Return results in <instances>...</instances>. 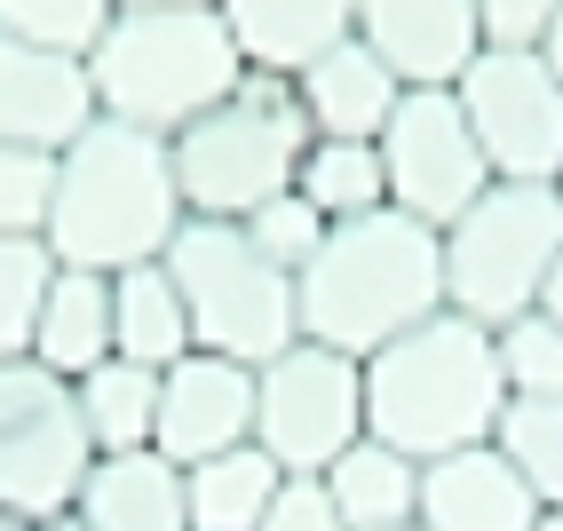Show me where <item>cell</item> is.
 Listing matches in <instances>:
<instances>
[{
    "label": "cell",
    "mask_w": 563,
    "mask_h": 531,
    "mask_svg": "<svg viewBox=\"0 0 563 531\" xmlns=\"http://www.w3.org/2000/svg\"><path fill=\"white\" fill-rule=\"evenodd\" d=\"M294 310L310 341L373 357L382 341L444 310V231L412 222L405 207L333 222L325 246L294 270Z\"/></svg>",
    "instance_id": "1"
},
{
    "label": "cell",
    "mask_w": 563,
    "mask_h": 531,
    "mask_svg": "<svg viewBox=\"0 0 563 531\" xmlns=\"http://www.w3.org/2000/svg\"><path fill=\"white\" fill-rule=\"evenodd\" d=\"M175 231H183V191H175L167 135L96 111V120L56 151V207H48L56 262L128 270V262H159Z\"/></svg>",
    "instance_id": "2"
},
{
    "label": "cell",
    "mask_w": 563,
    "mask_h": 531,
    "mask_svg": "<svg viewBox=\"0 0 563 531\" xmlns=\"http://www.w3.org/2000/svg\"><path fill=\"white\" fill-rule=\"evenodd\" d=\"M500 405L508 381H500L493 325L461 310H437L365 357V436L412 452V461L484 444L500 429Z\"/></svg>",
    "instance_id": "3"
},
{
    "label": "cell",
    "mask_w": 563,
    "mask_h": 531,
    "mask_svg": "<svg viewBox=\"0 0 563 531\" xmlns=\"http://www.w3.org/2000/svg\"><path fill=\"white\" fill-rule=\"evenodd\" d=\"M239 71L246 56L222 24V9H120L103 24V41L88 48L96 111L152 128V135L191 128L207 103L239 88Z\"/></svg>",
    "instance_id": "4"
},
{
    "label": "cell",
    "mask_w": 563,
    "mask_h": 531,
    "mask_svg": "<svg viewBox=\"0 0 563 531\" xmlns=\"http://www.w3.org/2000/svg\"><path fill=\"white\" fill-rule=\"evenodd\" d=\"M310 111L294 96L286 71H239V88L207 103L191 128H175V191L183 214H214V222H246L262 199L294 191V167L310 151Z\"/></svg>",
    "instance_id": "5"
},
{
    "label": "cell",
    "mask_w": 563,
    "mask_h": 531,
    "mask_svg": "<svg viewBox=\"0 0 563 531\" xmlns=\"http://www.w3.org/2000/svg\"><path fill=\"white\" fill-rule=\"evenodd\" d=\"M167 278L191 310V350H222L239 365L278 357L286 341H302V310H294V270H278L271 254L246 239V222L183 214V231L167 239Z\"/></svg>",
    "instance_id": "6"
},
{
    "label": "cell",
    "mask_w": 563,
    "mask_h": 531,
    "mask_svg": "<svg viewBox=\"0 0 563 531\" xmlns=\"http://www.w3.org/2000/svg\"><path fill=\"white\" fill-rule=\"evenodd\" d=\"M555 254H563L555 182H484L444 222V310L476 325H508L516 310H540Z\"/></svg>",
    "instance_id": "7"
},
{
    "label": "cell",
    "mask_w": 563,
    "mask_h": 531,
    "mask_svg": "<svg viewBox=\"0 0 563 531\" xmlns=\"http://www.w3.org/2000/svg\"><path fill=\"white\" fill-rule=\"evenodd\" d=\"M357 436H365V357L302 333L254 365V444L286 476H325Z\"/></svg>",
    "instance_id": "8"
},
{
    "label": "cell",
    "mask_w": 563,
    "mask_h": 531,
    "mask_svg": "<svg viewBox=\"0 0 563 531\" xmlns=\"http://www.w3.org/2000/svg\"><path fill=\"white\" fill-rule=\"evenodd\" d=\"M96 468V444L64 373L41 357H0V508L41 523L80 500V476Z\"/></svg>",
    "instance_id": "9"
},
{
    "label": "cell",
    "mask_w": 563,
    "mask_h": 531,
    "mask_svg": "<svg viewBox=\"0 0 563 531\" xmlns=\"http://www.w3.org/2000/svg\"><path fill=\"white\" fill-rule=\"evenodd\" d=\"M453 96L484 143L493 182H555L563 175V80L540 64V48H476V64L453 80Z\"/></svg>",
    "instance_id": "10"
},
{
    "label": "cell",
    "mask_w": 563,
    "mask_h": 531,
    "mask_svg": "<svg viewBox=\"0 0 563 531\" xmlns=\"http://www.w3.org/2000/svg\"><path fill=\"white\" fill-rule=\"evenodd\" d=\"M382 167H389V207H405L412 222H429V231H444V222L493 182L484 143H476L453 88H405L397 96L389 128H382Z\"/></svg>",
    "instance_id": "11"
},
{
    "label": "cell",
    "mask_w": 563,
    "mask_h": 531,
    "mask_svg": "<svg viewBox=\"0 0 563 531\" xmlns=\"http://www.w3.org/2000/svg\"><path fill=\"white\" fill-rule=\"evenodd\" d=\"M152 444L175 468L214 461L231 444H254V365L222 357V350H183L159 373V429Z\"/></svg>",
    "instance_id": "12"
},
{
    "label": "cell",
    "mask_w": 563,
    "mask_h": 531,
    "mask_svg": "<svg viewBox=\"0 0 563 531\" xmlns=\"http://www.w3.org/2000/svg\"><path fill=\"white\" fill-rule=\"evenodd\" d=\"M357 41L405 88H453L484 48L476 0H357Z\"/></svg>",
    "instance_id": "13"
},
{
    "label": "cell",
    "mask_w": 563,
    "mask_h": 531,
    "mask_svg": "<svg viewBox=\"0 0 563 531\" xmlns=\"http://www.w3.org/2000/svg\"><path fill=\"white\" fill-rule=\"evenodd\" d=\"M88 120H96L88 56H64V48H41V41L0 32V143L64 151Z\"/></svg>",
    "instance_id": "14"
},
{
    "label": "cell",
    "mask_w": 563,
    "mask_h": 531,
    "mask_svg": "<svg viewBox=\"0 0 563 531\" xmlns=\"http://www.w3.org/2000/svg\"><path fill=\"white\" fill-rule=\"evenodd\" d=\"M532 523L540 500L493 436L421 461V531H532Z\"/></svg>",
    "instance_id": "15"
},
{
    "label": "cell",
    "mask_w": 563,
    "mask_h": 531,
    "mask_svg": "<svg viewBox=\"0 0 563 531\" xmlns=\"http://www.w3.org/2000/svg\"><path fill=\"white\" fill-rule=\"evenodd\" d=\"M88 531H191V500H183V468L159 444L135 452H96V468L80 476L71 500Z\"/></svg>",
    "instance_id": "16"
},
{
    "label": "cell",
    "mask_w": 563,
    "mask_h": 531,
    "mask_svg": "<svg viewBox=\"0 0 563 531\" xmlns=\"http://www.w3.org/2000/svg\"><path fill=\"white\" fill-rule=\"evenodd\" d=\"M294 96H302L318 135H382L397 96H405V80L357 41V32H342L333 48H318L302 71H294Z\"/></svg>",
    "instance_id": "17"
},
{
    "label": "cell",
    "mask_w": 563,
    "mask_h": 531,
    "mask_svg": "<svg viewBox=\"0 0 563 531\" xmlns=\"http://www.w3.org/2000/svg\"><path fill=\"white\" fill-rule=\"evenodd\" d=\"M231 41L254 71H302L318 48H333L342 32H357V0H214Z\"/></svg>",
    "instance_id": "18"
},
{
    "label": "cell",
    "mask_w": 563,
    "mask_h": 531,
    "mask_svg": "<svg viewBox=\"0 0 563 531\" xmlns=\"http://www.w3.org/2000/svg\"><path fill=\"white\" fill-rule=\"evenodd\" d=\"M32 357L64 381H80L88 365L111 357V270H80V262H56L41 325H32Z\"/></svg>",
    "instance_id": "19"
},
{
    "label": "cell",
    "mask_w": 563,
    "mask_h": 531,
    "mask_svg": "<svg viewBox=\"0 0 563 531\" xmlns=\"http://www.w3.org/2000/svg\"><path fill=\"white\" fill-rule=\"evenodd\" d=\"M183 350H191V310H183L167 262L111 270V357H135V365L167 373Z\"/></svg>",
    "instance_id": "20"
},
{
    "label": "cell",
    "mask_w": 563,
    "mask_h": 531,
    "mask_svg": "<svg viewBox=\"0 0 563 531\" xmlns=\"http://www.w3.org/2000/svg\"><path fill=\"white\" fill-rule=\"evenodd\" d=\"M325 491L342 508L350 531H397V523H421V461L382 436H357L342 461L325 468Z\"/></svg>",
    "instance_id": "21"
},
{
    "label": "cell",
    "mask_w": 563,
    "mask_h": 531,
    "mask_svg": "<svg viewBox=\"0 0 563 531\" xmlns=\"http://www.w3.org/2000/svg\"><path fill=\"white\" fill-rule=\"evenodd\" d=\"M278 484H286V468L262 444H231V452H214V461H191L183 468L191 531H254L262 508L278 500Z\"/></svg>",
    "instance_id": "22"
},
{
    "label": "cell",
    "mask_w": 563,
    "mask_h": 531,
    "mask_svg": "<svg viewBox=\"0 0 563 531\" xmlns=\"http://www.w3.org/2000/svg\"><path fill=\"white\" fill-rule=\"evenodd\" d=\"M294 191H302L325 222H357L389 207V167H382V135H310L302 167H294Z\"/></svg>",
    "instance_id": "23"
},
{
    "label": "cell",
    "mask_w": 563,
    "mask_h": 531,
    "mask_svg": "<svg viewBox=\"0 0 563 531\" xmlns=\"http://www.w3.org/2000/svg\"><path fill=\"white\" fill-rule=\"evenodd\" d=\"M71 397H80V421H88L96 452H135V444H152V429H159V373L135 365V357L88 365L80 381H71Z\"/></svg>",
    "instance_id": "24"
},
{
    "label": "cell",
    "mask_w": 563,
    "mask_h": 531,
    "mask_svg": "<svg viewBox=\"0 0 563 531\" xmlns=\"http://www.w3.org/2000/svg\"><path fill=\"white\" fill-rule=\"evenodd\" d=\"M493 444L508 452V468L532 484L540 508H563V397H508Z\"/></svg>",
    "instance_id": "25"
},
{
    "label": "cell",
    "mask_w": 563,
    "mask_h": 531,
    "mask_svg": "<svg viewBox=\"0 0 563 531\" xmlns=\"http://www.w3.org/2000/svg\"><path fill=\"white\" fill-rule=\"evenodd\" d=\"M56 278V246L48 239H9L0 231V357H32V325Z\"/></svg>",
    "instance_id": "26"
},
{
    "label": "cell",
    "mask_w": 563,
    "mask_h": 531,
    "mask_svg": "<svg viewBox=\"0 0 563 531\" xmlns=\"http://www.w3.org/2000/svg\"><path fill=\"white\" fill-rule=\"evenodd\" d=\"M493 350L508 397H563V325L548 310H516L508 325H493Z\"/></svg>",
    "instance_id": "27"
},
{
    "label": "cell",
    "mask_w": 563,
    "mask_h": 531,
    "mask_svg": "<svg viewBox=\"0 0 563 531\" xmlns=\"http://www.w3.org/2000/svg\"><path fill=\"white\" fill-rule=\"evenodd\" d=\"M111 16H120V0H0V32L64 48V56H88Z\"/></svg>",
    "instance_id": "28"
},
{
    "label": "cell",
    "mask_w": 563,
    "mask_h": 531,
    "mask_svg": "<svg viewBox=\"0 0 563 531\" xmlns=\"http://www.w3.org/2000/svg\"><path fill=\"white\" fill-rule=\"evenodd\" d=\"M48 207H56V151L0 143V231L9 239H48Z\"/></svg>",
    "instance_id": "29"
},
{
    "label": "cell",
    "mask_w": 563,
    "mask_h": 531,
    "mask_svg": "<svg viewBox=\"0 0 563 531\" xmlns=\"http://www.w3.org/2000/svg\"><path fill=\"white\" fill-rule=\"evenodd\" d=\"M325 231H333V222H325L302 191H278V199H262V207L246 214V239L271 254L278 270H302V262L325 246Z\"/></svg>",
    "instance_id": "30"
},
{
    "label": "cell",
    "mask_w": 563,
    "mask_h": 531,
    "mask_svg": "<svg viewBox=\"0 0 563 531\" xmlns=\"http://www.w3.org/2000/svg\"><path fill=\"white\" fill-rule=\"evenodd\" d=\"M254 531H350V523H342V508H333L325 476H286Z\"/></svg>",
    "instance_id": "31"
},
{
    "label": "cell",
    "mask_w": 563,
    "mask_h": 531,
    "mask_svg": "<svg viewBox=\"0 0 563 531\" xmlns=\"http://www.w3.org/2000/svg\"><path fill=\"white\" fill-rule=\"evenodd\" d=\"M563 0H476L484 48H540V32L555 24Z\"/></svg>",
    "instance_id": "32"
},
{
    "label": "cell",
    "mask_w": 563,
    "mask_h": 531,
    "mask_svg": "<svg viewBox=\"0 0 563 531\" xmlns=\"http://www.w3.org/2000/svg\"><path fill=\"white\" fill-rule=\"evenodd\" d=\"M540 64L555 71V80H563V9H555V24L540 32Z\"/></svg>",
    "instance_id": "33"
},
{
    "label": "cell",
    "mask_w": 563,
    "mask_h": 531,
    "mask_svg": "<svg viewBox=\"0 0 563 531\" xmlns=\"http://www.w3.org/2000/svg\"><path fill=\"white\" fill-rule=\"evenodd\" d=\"M540 310L563 325V254H555V270H548V286H540Z\"/></svg>",
    "instance_id": "34"
},
{
    "label": "cell",
    "mask_w": 563,
    "mask_h": 531,
    "mask_svg": "<svg viewBox=\"0 0 563 531\" xmlns=\"http://www.w3.org/2000/svg\"><path fill=\"white\" fill-rule=\"evenodd\" d=\"M32 531H88L80 516H71V508H56V516H41V523H32Z\"/></svg>",
    "instance_id": "35"
},
{
    "label": "cell",
    "mask_w": 563,
    "mask_h": 531,
    "mask_svg": "<svg viewBox=\"0 0 563 531\" xmlns=\"http://www.w3.org/2000/svg\"><path fill=\"white\" fill-rule=\"evenodd\" d=\"M120 9H214V0H120Z\"/></svg>",
    "instance_id": "36"
},
{
    "label": "cell",
    "mask_w": 563,
    "mask_h": 531,
    "mask_svg": "<svg viewBox=\"0 0 563 531\" xmlns=\"http://www.w3.org/2000/svg\"><path fill=\"white\" fill-rule=\"evenodd\" d=\"M532 531H563V508H540V523Z\"/></svg>",
    "instance_id": "37"
},
{
    "label": "cell",
    "mask_w": 563,
    "mask_h": 531,
    "mask_svg": "<svg viewBox=\"0 0 563 531\" xmlns=\"http://www.w3.org/2000/svg\"><path fill=\"white\" fill-rule=\"evenodd\" d=\"M0 531H32V523H24V516H9V508H0Z\"/></svg>",
    "instance_id": "38"
},
{
    "label": "cell",
    "mask_w": 563,
    "mask_h": 531,
    "mask_svg": "<svg viewBox=\"0 0 563 531\" xmlns=\"http://www.w3.org/2000/svg\"><path fill=\"white\" fill-rule=\"evenodd\" d=\"M397 531H421V523H397Z\"/></svg>",
    "instance_id": "39"
},
{
    "label": "cell",
    "mask_w": 563,
    "mask_h": 531,
    "mask_svg": "<svg viewBox=\"0 0 563 531\" xmlns=\"http://www.w3.org/2000/svg\"><path fill=\"white\" fill-rule=\"evenodd\" d=\"M555 199H563V175H555Z\"/></svg>",
    "instance_id": "40"
}]
</instances>
